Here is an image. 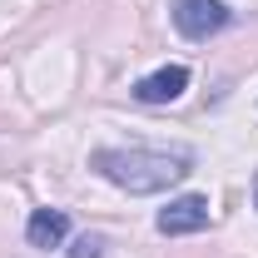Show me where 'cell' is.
<instances>
[{
	"label": "cell",
	"instance_id": "cell-3",
	"mask_svg": "<svg viewBox=\"0 0 258 258\" xmlns=\"http://www.w3.org/2000/svg\"><path fill=\"white\" fill-rule=\"evenodd\" d=\"M159 233L179 238V233H199L209 228V199L204 194H184V199H169V209H159Z\"/></svg>",
	"mask_w": 258,
	"mask_h": 258
},
{
	"label": "cell",
	"instance_id": "cell-1",
	"mask_svg": "<svg viewBox=\"0 0 258 258\" xmlns=\"http://www.w3.org/2000/svg\"><path fill=\"white\" fill-rule=\"evenodd\" d=\"M90 169L119 184L124 194H164L169 184L189 179L194 154L189 149H95Z\"/></svg>",
	"mask_w": 258,
	"mask_h": 258
},
{
	"label": "cell",
	"instance_id": "cell-2",
	"mask_svg": "<svg viewBox=\"0 0 258 258\" xmlns=\"http://www.w3.org/2000/svg\"><path fill=\"white\" fill-rule=\"evenodd\" d=\"M228 20H233V10L224 0H174V30L184 40H209V35L224 30Z\"/></svg>",
	"mask_w": 258,
	"mask_h": 258
},
{
	"label": "cell",
	"instance_id": "cell-4",
	"mask_svg": "<svg viewBox=\"0 0 258 258\" xmlns=\"http://www.w3.org/2000/svg\"><path fill=\"white\" fill-rule=\"evenodd\" d=\"M189 90V70L184 64H164L154 75H144L139 85H134V99L139 104H169V99H179Z\"/></svg>",
	"mask_w": 258,
	"mask_h": 258
},
{
	"label": "cell",
	"instance_id": "cell-6",
	"mask_svg": "<svg viewBox=\"0 0 258 258\" xmlns=\"http://www.w3.org/2000/svg\"><path fill=\"white\" fill-rule=\"evenodd\" d=\"M70 258H104V238H99V233H85V238H75Z\"/></svg>",
	"mask_w": 258,
	"mask_h": 258
},
{
	"label": "cell",
	"instance_id": "cell-5",
	"mask_svg": "<svg viewBox=\"0 0 258 258\" xmlns=\"http://www.w3.org/2000/svg\"><path fill=\"white\" fill-rule=\"evenodd\" d=\"M64 233H70V219H64V209H35L30 224H25V238H30V248H60Z\"/></svg>",
	"mask_w": 258,
	"mask_h": 258
}]
</instances>
